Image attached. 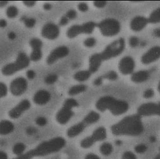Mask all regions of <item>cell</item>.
I'll list each match as a JSON object with an SVG mask.
<instances>
[{"label": "cell", "mask_w": 160, "mask_h": 159, "mask_svg": "<svg viewBox=\"0 0 160 159\" xmlns=\"http://www.w3.org/2000/svg\"><path fill=\"white\" fill-rule=\"evenodd\" d=\"M111 131L115 136H137L143 133L144 126L142 117L136 114L126 116L113 124Z\"/></svg>", "instance_id": "obj_1"}, {"label": "cell", "mask_w": 160, "mask_h": 159, "mask_svg": "<svg viewBox=\"0 0 160 159\" xmlns=\"http://www.w3.org/2000/svg\"><path fill=\"white\" fill-rule=\"evenodd\" d=\"M66 144V140L63 137H55L44 141L34 149L12 159H32L34 157L47 156L60 151Z\"/></svg>", "instance_id": "obj_2"}, {"label": "cell", "mask_w": 160, "mask_h": 159, "mask_svg": "<svg viewBox=\"0 0 160 159\" xmlns=\"http://www.w3.org/2000/svg\"><path fill=\"white\" fill-rule=\"evenodd\" d=\"M96 107L100 112L109 111L115 116L125 113L129 109L128 103L123 100H118L111 96L100 97L96 103Z\"/></svg>", "instance_id": "obj_3"}, {"label": "cell", "mask_w": 160, "mask_h": 159, "mask_svg": "<svg viewBox=\"0 0 160 159\" xmlns=\"http://www.w3.org/2000/svg\"><path fill=\"white\" fill-rule=\"evenodd\" d=\"M100 118V115L98 113L95 111H91L85 116L82 121L68 128L67 132V136L70 138L78 136L88 127L97 123Z\"/></svg>", "instance_id": "obj_4"}, {"label": "cell", "mask_w": 160, "mask_h": 159, "mask_svg": "<svg viewBox=\"0 0 160 159\" xmlns=\"http://www.w3.org/2000/svg\"><path fill=\"white\" fill-rule=\"evenodd\" d=\"M30 62L29 57L24 52H20L15 61L7 64L2 67V73L7 76L12 75L28 67L29 65Z\"/></svg>", "instance_id": "obj_5"}, {"label": "cell", "mask_w": 160, "mask_h": 159, "mask_svg": "<svg viewBox=\"0 0 160 159\" xmlns=\"http://www.w3.org/2000/svg\"><path fill=\"white\" fill-rule=\"evenodd\" d=\"M78 103L73 98L66 99L63 106L56 115V120L61 125H65L68 123L74 115L72 109L77 107Z\"/></svg>", "instance_id": "obj_6"}, {"label": "cell", "mask_w": 160, "mask_h": 159, "mask_svg": "<svg viewBox=\"0 0 160 159\" xmlns=\"http://www.w3.org/2000/svg\"><path fill=\"white\" fill-rule=\"evenodd\" d=\"M125 47L124 39L120 38L107 46L100 53L103 60H108L121 55Z\"/></svg>", "instance_id": "obj_7"}, {"label": "cell", "mask_w": 160, "mask_h": 159, "mask_svg": "<svg viewBox=\"0 0 160 159\" xmlns=\"http://www.w3.org/2000/svg\"><path fill=\"white\" fill-rule=\"evenodd\" d=\"M100 32L104 36L112 37L117 35L121 30V24L114 18H106L97 24Z\"/></svg>", "instance_id": "obj_8"}, {"label": "cell", "mask_w": 160, "mask_h": 159, "mask_svg": "<svg viewBox=\"0 0 160 159\" xmlns=\"http://www.w3.org/2000/svg\"><path fill=\"white\" fill-rule=\"evenodd\" d=\"M107 137L106 129L103 126H100L95 129L90 136L83 139L80 142V146L83 149H88L93 146L96 142L105 140Z\"/></svg>", "instance_id": "obj_9"}, {"label": "cell", "mask_w": 160, "mask_h": 159, "mask_svg": "<svg viewBox=\"0 0 160 159\" xmlns=\"http://www.w3.org/2000/svg\"><path fill=\"white\" fill-rule=\"evenodd\" d=\"M137 114L141 117L154 116L160 114V105L159 103H150L142 104L137 109Z\"/></svg>", "instance_id": "obj_10"}, {"label": "cell", "mask_w": 160, "mask_h": 159, "mask_svg": "<svg viewBox=\"0 0 160 159\" xmlns=\"http://www.w3.org/2000/svg\"><path fill=\"white\" fill-rule=\"evenodd\" d=\"M28 83L27 80L22 77L16 78L12 81L10 84L11 93L15 96H19L27 91Z\"/></svg>", "instance_id": "obj_11"}, {"label": "cell", "mask_w": 160, "mask_h": 159, "mask_svg": "<svg viewBox=\"0 0 160 159\" xmlns=\"http://www.w3.org/2000/svg\"><path fill=\"white\" fill-rule=\"evenodd\" d=\"M69 54V49L66 46L58 47L50 53L47 59V63L48 65H52L58 60L67 56Z\"/></svg>", "instance_id": "obj_12"}, {"label": "cell", "mask_w": 160, "mask_h": 159, "mask_svg": "<svg viewBox=\"0 0 160 159\" xmlns=\"http://www.w3.org/2000/svg\"><path fill=\"white\" fill-rule=\"evenodd\" d=\"M31 105L30 101L27 99H24L12 108L8 113V115L12 119H18L24 112L30 108Z\"/></svg>", "instance_id": "obj_13"}, {"label": "cell", "mask_w": 160, "mask_h": 159, "mask_svg": "<svg viewBox=\"0 0 160 159\" xmlns=\"http://www.w3.org/2000/svg\"><path fill=\"white\" fill-rule=\"evenodd\" d=\"M60 33V29L58 25L52 22L45 24L42 29V36L49 40L56 39Z\"/></svg>", "instance_id": "obj_14"}, {"label": "cell", "mask_w": 160, "mask_h": 159, "mask_svg": "<svg viewBox=\"0 0 160 159\" xmlns=\"http://www.w3.org/2000/svg\"><path fill=\"white\" fill-rule=\"evenodd\" d=\"M29 44L32 48V51L29 57L30 60L33 61H38L40 60L42 57V41L39 39L34 38L30 41Z\"/></svg>", "instance_id": "obj_15"}, {"label": "cell", "mask_w": 160, "mask_h": 159, "mask_svg": "<svg viewBox=\"0 0 160 159\" xmlns=\"http://www.w3.org/2000/svg\"><path fill=\"white\" fill-rule=\"evenodd\" d=\"M135 67V63L133 59L131 56L124 57L120 60L119 69L120 72L124 75L132 74Z\"/></svg>", "instance_id": "obj_16"}, {"label": "cell", "mask_w": 160, "mask_h": 159, "mask_svg": "<svg viewBox=\"0 0 160 159\" xmlns=\"http://www.w3.org/2000/svg\"><path fill=\"white\" fill-rule=\"evenodd\" d=\"M160 56V47L155 46L151 48L142 55L141 58V61L143 64L149 65L157 60Z\"/></svg>", "instance_id": "obj_17"}, {"label": "cell", "mask_w": 160, "mask_h": 159, "mask_svg": "<svg viewBox=\"0 0 160 159\" xmlns=\"http://www.w3.org/2000/svg\"><path fill=\"white\" fill-rule=\"evenodd\" d=\"M148 22V19L144 16H137L134 17L130 22V27L134 31L142 30L146 27Z\"/></svg>", "instance_id": "obj_18"}, {"label": "cell", "mask_w": 160, "mask_h": 159, "mask_svg": "<svg viewBox=\"0 0 160 159\" xmlns=\"http://www.w3.org/2000/svg\"><path fill=\"white\" fill-rule=\"evenodd\" d=\"M51 99V94L47 90H40L36 92L33 97V101L39 105L48 104Z\"/></svg>", "instance_id": "obj_19"}, {"label": "cell", "mask_w": 160, "mask_h": 159, "mask_svg": "<svg viewBox=\"0 0 160 159\" xmlns=\"http://www.w3.org/2000/svg\"><path fill=\"white\" fill-rule=\"evenodd\" d=\"M100 54H94L91 55L89 59V69L88 70L91 73H96L99 69L103 61Z\"/></svg>", "instance_id": "obj_20"}, {"label": "cell", "mask_w": 160, "mask_h": 159, "mask_svg": "<svg viewBox=\"0 0 160 159\" xmlns=\"http://www.w3.org/2000/svg\"><path fill=\"white\" fill-rule=\"evenodd\" d=\"M150 77L149 72L146 70H139L132 73L131 76V81L133 83L140 84L148 80Z\"/></svg>", "instance_id": "obj_21"}, {"label": "cell", "mask_w": 160, "mask_h": 159, "mask_svg": "<svg viewBox=\"0 0 160 159\" xmlns=\"http://www.w3.org/2000/svg\"><path fill=\"white\" fill-rule=\"evenodd\" d=\"M14 130V124L11 121L5 120L0 122V135H6L10 134Z\"/></svg>", "instance_id": "obj_22"}, {"label": "cell", "mask_w": 160, "mask_h": 159, "mask_svg": "<svg viewBox=\"0 0 160 159\" xmlns=\"http://www.w3.org/2000/svg\"><path fill=\"white\" fill-rule=\"evenodd\" d=\"M82 33L81 25L75 24L72 25L67 31V36L69 38H74Z\"/></svg>", "instance_id": "obj_23"}, {"label": "cell", "mask_w": 160, "mask_h": 159, "mask_svg": "<svg viewBox=\"0 0 160 159\" xmlns=\"http://www.w3.org/2000/svg\"><path fill=\"white\" fill-rule=\"evenodd\" d=\"M91 73L88 70H80L73 76L74 79L79 82L87 81L91 76Z\"/></svg>", "instance_id": "obj_24"}, {"label": "cell", "mask_w": 160, "mask_h": 159, "mask_svg": "<svg viewBox=\"0 0 160 159\" xmlns=\"http://www.w3.org/2000/svg\"><path fill=\"white\" fill-rule=\"evenodd\" d=\"M87 87L84 84H78L73 86L68 90V94L70 95L74 96L85 92Z\"/></svg>", "instance_id": "obj_25"}, {"label": "cell", "mask_w": 160, "mask_h": 159, "mask_svg": "<svg viewBox=\"0 0 160 159\" xmlns=\"http://www.w3.org/2000/svg\"><path fill=\"white\" fill-rule=\"evenodd\" d=\"M82 33L91 34L97 26V24L94 22L90 21L81 24Z\"/></svg>", "instance_id": "obj_26"}, {"label": "cell", "mask_w": 160, "mask_h": 159, "mask_svg": "<svg viewBox=\"0 0 160 159\" xmlns=\"http://www.w3.org/2000/svg\"><path fill=\"white\" fill-rule=\"evenodd\" d=\"M99 151L100 153L104 156H108L112 152V145L109 142H104L100 145Z\"/></svg>", "instance_id": "obj_27"}, {"label": "cell", "mask_w": 160, "mask_h": 159, "mask_svg": "<svg viewBox=\"0 0 160 159\" xmlns=\"http://www.w3.org/2000/svg\"><path fill=\"white\" fill-rule=\"evenodd\" d=\"M148 21L149 23H157L160 21V9L157 8L153 11L148 18Z\"/></svg>", "instance_id": "obj_28"}, {"label": "cell", "mask_w": 160, "mask_h": 159, "mask_svg": "<svg viewBox=\"0 0 160 159\" xmlns=\"http://www.w3.org/2000/svg\"><path fill=\"white\" fill-rule=\"evenodd\" d=\"M26 149L25 144L22 142L16 143L12 148V152L18 156H20L24 153Z\"/></svg>", "instance_id": "obj_29"}, {"label": "cell", "mask_w": 160, "mask_h": 159, "mask_svg": "<svg viewBox=\"0 0 160 159\" xmlns=\"http://www.w3.org/2000/svg\"><path fill=\"white\" fill-rule=\"evenodd\" d=\"M18 10L15 6H10L7 8L6 11V14L7 17L9 18H15L18 14Z\"/></svg>", "instance_id": "obj_30"}, {"label": "cell", "mask_w": 160, "mask_h": 159, "mask_svg": "<svg viewBox=\"0 0 160 159\" xmlns=\"http://www.w3.org/2000/svg\"><path fill=\"white\" fill-rule=\"evenodd\" d=\"M21 20L24 22L25 26L29 28H31L36 25V19L33 18H28L24 16L22 17Z\"/></svg>", "instance_id": "obj_31"}, {"label": "cell", "mask_w": 160, "mask_h": 159, "mask_svg": "<svg viewBox=\"0 0 160 159\" xmlns=\"http://www.w3.org/2000/svg\"><path fill=\"white\" fill-rule=\"evenodd\" d=\"M58 75L56 74H50L47 76L45 79V82L48 84H52L57 82Z\"/></svg>", "instance_id": "obj_32"}, {"label": "cell", "mask_w": 160, "mask_h": 159, "mask_svg": "<svg viewBox=\"0 0 160 159\" xmlns=\"http://www.w3.org/2000/svg\"><path fill=\"white\" fill-rule=\"evenodd\" d=\"M103 78L111 80V81H114L116 80L118 78V75L117 74L116 72L113 71V70H111L109 72L107 73L105 75H104L102 77Z\"/></svg>", "instance_id": "obj_33"}, {"label": "cell", "mask_w": 160, "mask_h": 159, "mask_svg": "<svg viewBox=\"0 0 160 159\" xmlns=\"http://www.w3.org/2000/svg\"><path fill=\"white\" fill-rule=\"evenodd\" d=\"M96 44V40L93 37L88 38L84 41V46L88 48L93 47Z\"/></svg>", "instance_id": "obj_34"}, {"label": "cell", "mask_w": 160, "mask_h": 159, "mask_svg": "<svg viewBox=\"0 0 160 159\" xmlns=\"http://www.w3.org/2000/svg\"><path fill=\"white\" fill-rule=\"evenodd\" d=\"M8 88L4 83L0 82V98H3L7 95Z\"/></svg>", "instance_id": "obj_35"}, {"label": "cell", "mask_w": 160, "mask_h": 159, "mask_svg": "<svg viewBox=\"0 0 160 159\" xmlns=\"http://www.w3.org/2000/svg\"><path fill=\"white\" fill-rule=\"evenodd\" d=\"M147 147L144 144H139L136 145L134 148L135 151L138 153H143L146 152Z\"/></svg>", "instance_id": "obj_36"}, {"label": "cell", "mask_w": 160, "mask_h": 159, "mask_svg": "<svg viewBox=\"0 0 160 159\" xmlns=\"http://www.w3.org/2000/svg\"><path fill=\"white\" fill-rule=\"evenodd\" d=\"M139 40L137 37L132 36L129 39V45L132 48H135L139 45Z\"/></svg>", "instance_id": "obj_37"}, {"label": "cell", "mask_w": 160, "mask_h": 159, "mask_svg": "<svg viewBox=\"0 0 160 159\" xmlns=\"http://www.w3.org/2000/svg\"><path fill=\"white\" fill-rule=\"evenodd\" d=\"M122 159H137V157L132 152L127 151L122 155Z\"/></svg>", "instance_id": "obj_38"}, {"label": "cell", "mask_w": 160, "mask_h": 159, "mask_svg": "<svg viewBox=\"0 0 160 159\" xmlns=\"http://www.w3.org/2000/svg\"><path fill=\"white\" fill-rule=\"evenodd\" d=\"M66 17L69 20L75 19L77 16V13L75 10H69L66 13Z\"/></svg>", "instance_id": "obj_39"}, {"label": "cell", "mask_w": 160, "mask_h": 159, "mask_svg": "<svg viewBox=\"0 0 160 159\" xmlns=\"http://www.w3.org/2000/svg\"><path fill=\"white\" fill-rule=\"evenodd\" d=\"M36 123L38 125L40 126H44L47 125L48 121L47 119L44 117H39L36 120Z\"/></svg>", "instance_id": "obj_40"}, {"label": "cell", "mask_w": 160, "mask_h": 159, "mask_svg": "<svg viewBox=\"0 0 160 159\" xmlns=\"http://www.w3.org/2000/svg\"><path fill=\"white\" fill-rule=\"evenodd\" d=\"M154 92L152 89H148L144 91L143 96L145 99H150L154 96Z\"/></svg>", "instance_id": "obj_41"}, {"label": "cell", "mask_w": 160, "mask_h": 159, "mask_svg": "<svg viewBox=\"0 0 160 159\" xmlns=\"http://www.w3.org/2000/svg\"><path fill=\"white\" fill-rule=\"evenodd\" d=\"M78 10L82 12H86L88 10V5L85 2H80L78 4Z\"/></svg>", "instance_id": "obj_42"}, {"label": "cell", "mask_w": 160, "mask_h": 159, "mask_svg": "<svg viewBox=\"0 0 160 159\" xmlns=\"http://www.w3.org/2000/svg\"><path fill=\"white\" fill-rule=\"evenodd\" d=\"M107 2L104 1H97L94 2V5L97 8H103L106 5Z\"/></svg>", "instance_id": "obj_43"}, {"label": "cell", "mask_w": 160, "mask_h": 159, "mask_svg": "<svg viewBox=\"0 0 160 159\" xmlns=\"http://www.w3.org/2000/svg\"><path fill=\"white\" fill-rule=\"evenodd\" d=\"M68 21H69V19L66 17V15L62 16L59 21V24L60 26H65L68 23Z\"/></svg>", "instance_id": "obj_44"}, {"label": "cell", "mask_w": 160, "mask_h": 159, "mask_svg": "<svg viewBox=\"0 0 160 159\" xmlns=\"http://www.w3.org/2000/svg\"><path fill=\"white\" fill-rule=\"evenodd\" d=\"M27 76L29 80H32L36 76V73L32 70H28L27 73Z\"/></svg>", "instance_id": "obj_45"}, {"label": "cell", "mask_w": 160, "mask_h": 159, "mask_svg": "<svg viewBox=\"0 0 160 159\" xmlns=\"http://www.w3.org/2000/svg\"><path fill=\"white\" fill-rule=\"evenodd\" d=\"M84 159H100V158L98 155L94 154V153H88L86 155Z\"/></svg>", "instance_id": "obj_46"}, {"label": "cell", "mask_w": 160, "mask_h": 159, "mask_svg": "<svg viewBox=\"0 0 160 159\" xmlns=\"http://www.w3.org/2000/svg\"><path fill=\"white\" fill-rule=\"evenodd\" d=\"M23 4L26 5L27 7H32L35 6L36 3V1H25L22 2Z\"/></svg>", "instance_id": "obj_47"}, {"label": "cell", "mask_w": 160, "mask_h": 159, "mask_svg": "<svg viewBox=\"0 0 160 159\" xmlns=\"http://www.w3.org/2000/svg\"><path fill=\"white\" fill-rule=\"evenodd\" d=\"M102 77H99L95 80L94 81V84L96 86H99L102 84L103 81Z\"/></svg>", "instance_id": "obj_48"}, {"label": "cell", "mask_w": 160, "mask_h": 159, "mask_svg": "<svg viewBox=\"0 0 160 159\" xmlns=\"http://www.w3.org/2000/svg\"><path fill=\"white\" fill-rule=\"evenodd\" d=\"M16 36V34H15L14 32L11 31V32H9V33H8V38L9 39L12 40H14V39H15Z\"/></svg>", "instance_id": "obj_49"}, {"label": "cell", "mask_w": 160, "mask_h": 159, "mask_svg": "<svg viewBox=\"0 0 160 159\" xmlns=\"http://www.w3.org/2000/svg\"><path fill=\"white\" fill-rule=\"evenodd\" d=\"M7 22L5 20L1 19L0 20V27L4 28L7 26Z\"/></svg>", "instance_id": "obj_50"}, {"label": "cell", "mask_w": 160, "mask_h": 159, "mask_svg": "<svg viewBox=\"0 0 160 159\" xmlns=\"http://www.w3.org/2000/svg\"><path fill=\"white\" fill-rule=\"evenodd\" d=\"M43 8L46 11L49 10L52 8V5L49 3H46L43 5Z\"/></svg>", "instance_id": "obj_51"}, {"label": "cell", "mask_w": 160, "mask_h": 159, "mask_svg": "<svg viewBox=\"0 0 160 159\" xmlns=\"http://www.w3.org/2000/svg\"><path fill=\"white\" fill-rule=\"evenodd\" d=\"M0 159H8L7 154L4 152L0 151Z\"/></svg>", "instance_id": "obj_52"}, {"label": "cell", "mask_w": 160, "mask_h": 159, "mask_svg": "<svg viewBox=\"0 0 160 159\" xmlns=\"http://www.w3.org/2000/svg\"><path fill=\"white\" fill-rule=\"evenodd\" d=\"M153 35L156 37H160V31L159 29H156L153 31Z\"/></svg>", "instance_id": "obj_53"}, {"label": "cell", "mask_w": 160, "mask_h": 159, "mask_svg": "<svg viewBox=\"0 0 160 159\" xmlns=\"http://www.w3.org/2000/svg\"><path fill=\"white\" fill-rule=\"evenodd\" d=\"M8 1H0V8H3V7H5L8 4Z\"/></svg>", "instance_id": "obj_54"}, {"label": "cell", "mask_w": 160, "mask_h": 159, "mask_svg": "<svg viewBox=\"0 0 160 159\" xmlns=\"http://www.w3.org/2000/svg\"><path fill=\"white\" fill-rule=\"evenodd\" d=\"M28 133L29 134H33L35 133V130L32 128H30L29 129H28Z\"/></svg>", "instance_id": "obj_55"}, {"label": "cell", "mask_w": 160, "mask_h": 159, "mask_svg": "<svg viewBox=\"0 0 160 159\" xmlns=\"http://www.w3.org/2000/svg\"><path fill=\"white\" fill-rule=\"evenodd\" d=\"M116 144L117 145H120L122 144V142L120 140H117V141H116Z\"/></svg>", "instance_id": "obj_56"}, {"label": "cell", "mask_w": 160, "mask_h": 159, "mask_svg": "<svg viewBox=\"0 0 160 159\" xmlns=\"http://www.w3.org/2000/svg\"><path fill=\"white\" fill-rule=\"evenodd\" d=\"M155 138L154 137V136H152V137H151V138H150V140H151V141H152V142H154V141H155Z\"/></svg>", "instance_id": "obj_57"}, {"label": "cell", "mask_w": 160, "mask_h": 159, "mask_svg": "<svg viewBox=\"0 0 160 159\" xmlns=\"http://www.w3.org/2000/svg\"><path fill=\"white\" fill-rule=\"evenodd\" d=\"M154 159H160V155H159V154H158V155H156V157H155V158H154Z\"/></svg>", "instance_id": "obj_58"}, {"label": "cell", "mask_w": 160, "mask_h": 159, "mask_svg": "<svg viewBox=\"0 0 160 159\" xmlns=\"http://www.w3.org/2000/svg\"><path fill=\"white\" fill-rule=\"evenodd\" d=\"M158 91H159V92H160V84H158Z\"/></svg>", "instance_id": "obj_59"}]
</instances>
